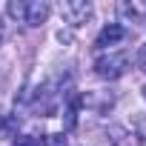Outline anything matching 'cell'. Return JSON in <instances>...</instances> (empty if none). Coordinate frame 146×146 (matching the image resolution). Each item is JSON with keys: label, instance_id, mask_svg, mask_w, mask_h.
<instances>
[{"label": "cell", "instance_id": "obj_1", "mask_svg": "<svg viewBox=\"0 0 146 146\" xmlns=\"http://www.w3.org/2000/svg\"><path fill=\"white\" fill-rule=\"evenodd\" d=\"M126 69H129V54L126 52H109V54H103V57L95 60V75L103 78V80L123 78Z\"/></svg>", "mask_w": 146, "mask_h": 146}, {"label": "cell", "instance_id": "obj_2", "mask_svg": "<svg viewBox=\"0 0 146 146\" xmlns=\"http://www.w3.org/2000/svg\"><path fill=\"white\" fill-rule=\"evenodd\" d=\"M60 15H63L72 26H80V23L89 20L92 6H89V3H75V0H72V3H63V6H60Z\"/></svg>", "mask_w": 146, "mask_h": 146}, {"label": "cell", "instance_id": "obj_3", "mask_svg": "<svg viewBox=\"0 0 146 146\" xmlns=\"http://www.w3.org/2000/svg\"><path fill=\"white\" fill-rule=\"evenodd\" d=\"M49 12H52V6L46 3V0H32V3H26V20H23V23L40 26V23H46Z\"/></svg>", "mask_w": 146, "mask_h": 146}, {"label": "cell", "instance_id": "obj_4", "mask_svg": "<svg viewBox=\"0 0 146 146\" xmlns=\"http://www.w3.org/2000/svg\"><path fill=\"white\" fill-rule=\"evenodd\" d=\"M123 26H117V23H109V26H103L100 29V35H98V40H95V46H100V49H106V46H115V43H120L123 40Z\"/></svg>", "mask_w": 146, "mask_h": 146}, {"label": "cell", "instance_id": "obj_5", "mask_svg": "<svg viewBox=\"0 0 146 146\" xmlns=\"http://www.w3.org/2000/svg\"><path fill=\"white\" fill-rule=\"evenodd\" d=\"M26 3L29 0H12V3L6 6V12H9V17H15V20H26Z\"/></svg>", "mask_w": 146, "mask_h": 146}, {"label": "cell", "instance_id": "obj_6", "mask_svg": "<svg viewBox=\"0 0 146 146\" xmlns=\"http://www.w3.org/2000/svg\"><path fill=\"white\" fill-rule=\"evenodd\" d=\"M43 146H66V135L63 132H52L43 137Z\"/></svg>", "mask_w": 146, "mask_h": 146}, {"label": "cell", "instance_id": "obj_7", "mask_svg": "<svg viewBox=\"0 0 146 146\" xmlns=\"http://www.w3.org/2000/svg\"><path fill=\"white\" fill-rule=\"evenodd\" d=\"M12 146H40L35 137H29V135H20V137H15V143Z\"/></svg>", "mask_w": 146, "mask_h": 146}, {"label": "cell", "instance_id": "obj_8", "mask_svg": "<svg viewBox=\"0 0 146 146\" xmlns=\"http://www.w3.org/2000/svg\"><path fill=\"white\" fill-rule=\"evenodd\" d=\"M137 66H140V72H146V43L137 49Z\"/></svg>", "mask_w": 146, "mask_h": 146}, {"label": "cell", "instance_id": "obj_9", "mask_svg": "<svg viewBox=\"0 0 146 146\" xmlns=\"http://www.w3.org/2000/svg\"><path fill=\"white\" fill-rule=\"evenodd\" d=\"M3 37H6V23L0 20V43H3Z\"/></svg>", "mask_w": 146, "mask_h": 146}, {"label": "cell", "instance_id": "obj_10", "mask_svg": "<svg viewBox=\"0 0 146 146\" xmlns=\"http://www.w3.org/2000/svg\"><path fill=\"white\" fill-rule=\"evenodd\" d=\"M143 95H146V89H143Z\"/></svg>", "mask_w": 146, "mask_h": 146}]
</instances>
